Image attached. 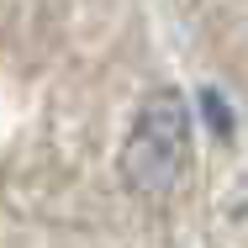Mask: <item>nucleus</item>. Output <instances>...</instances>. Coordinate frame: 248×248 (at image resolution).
<instances>
[{
	"label": "nucleus",
	"instance_id": "1",
	"mask_svg": "<svg viewBox=\"0 0 248 248\" xmlns=\"http://www.w3.org/2000/svg\"><path fill=\"white\" fill-rule=\"evenodd\" d=\"M190 169V106L180 90H153L127 132L122 148V180L132 196H169Z\"/></svg>",
	"mask_w": 248,
	"mask_h": 248
}]
</instances>
